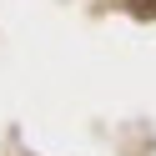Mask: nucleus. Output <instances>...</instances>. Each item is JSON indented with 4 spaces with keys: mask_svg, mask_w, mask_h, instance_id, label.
<instances>
[{
    "mask_svg": "<svg viewBox=\"0 0 156 156\" xmlns=\"http://www.w3.org/2000/svg\"><path fill=\"white\" fill-rule=\"evenodd\" d=\"M131 5H136L141 15H151V10H156V0H131Z\"/></svg>",
    "mask_w": 156,
    "mask_h": 156,
    "instance_id": "nucleus-1",
    "label": "nucleus"
}]
</instances>
